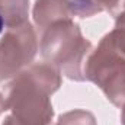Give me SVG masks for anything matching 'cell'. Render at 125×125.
Here are the masks:
<instances>
[{
  "mask_svg": "<svg viewBox=\"0 0 125 125\" xmlns=\"http://www.w3.org/2000/svg\"><path fill=\"white\" fill-rule=\"evenodd\" d=\"M3 28H4V19H3V16H1V13H0V33L3 31Z\"/></svg>",
  "mask_w": 125,
  "mask_h": 125,
  "instance_id": "cell-1",
  "label": "cell"
}]
</instances>
